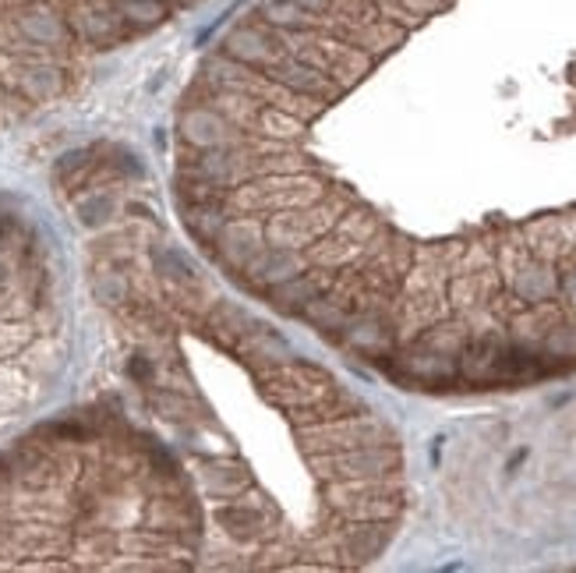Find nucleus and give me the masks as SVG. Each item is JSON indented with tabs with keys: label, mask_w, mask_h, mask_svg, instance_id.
I'll use <instances>...</instances> for the list:
<instances>
[{
	"label": "nucleus",
	"mask_w": 576,
	"mask_h": 573,
	"mask_svg": "<svg viewBox=\"0 0 576 573\" xmlns=\"http://www.w3.org/2000/svg\"><path fill=\"white\" fill-rule=\"evenodd\" d=\"M537 351L555 362H576V326L569 322H552V326L537 340Z\"/></svg>",
	"instance_id": "obj_19"
},
{
	"label": "nucleus",
	"mask_w": 576,
	"mask_h": 573,
	"mask_svg": "<svg viewBox=\"0 0 576 573\" xmlns=\"http://www.w3.org/2000/svg\"><path fill=\"white\" fill-rule=\"evenodd\" d=\"M510 286L516 301H527V304H545L559 294V265L552 259H527L524 265H516L510 273Z\"/></svg>",
	"instance_id": "obj_6"
},
{
	"label": "nucleus",
	"mask_w": 576,
	"mask_h": 573,
	"mask_svg": "<svg viewBox=\"0 0 576 573\" xmlns=\"http://www.w3.org/2000/svg\"><path fill=\"white\" fill-rule=\"evenodd\" d=\"M262 75H265V82L286 88V93L308 96V100H318V103L333 100L339 88H344L329 75V71H322V67H315L308 61H301V58H294V53H286V50L280 53L276 61H269L262 67Z\"/></svg>",
	"instance_id": "obj_1"
},
{
	"label": "nucleus",
	"mask_w": 576,
	"mask_h": 573,
	"mask_svg": "<svg viewBox=\"0 0 576 573\" xmlns=\"http://www.w3.org/2000/svg\"><path fill=\"white\" fill-rule=\"evenodd\" d=\"M389 542V521H365L344 534V556L365 563L371 556H379Z\"/></svg>",
	"instance_id": "obj_11"
},
{
	"label": "nucleus",
	"mask_w": 576,
	"mask_h": 573,
	"mask_svg": "<svg viewBox=\"0 0 576 573\" xmlns=\"http://www.w3.org/2000/svg\"><path fill=\"white\" fill-rule=\"evenodd\" d=\"M244 280L255 286V291H273L276 283L291 280L301 273V259L294 248H273V244H262L255 256L248 259L244 265Z\"/></svg>",
	"instance_id": "obj_5"
},
{
	"label": "nucleus",
	"mask_w": 576,
	"mask_h": 573,
	"mask_svg": "<svg viewBox=\"0 0 576 573\" xmlns=\"http://www.w3.org/2000/svg\"><path fill=\"white\" fill-rule=\"evenodd\" d=\"M392 375H400V379H407V383H428V386H436V383L460 379V368H457V354H446L439 347L425 344V340H418L413 347L396 354Z\"/></svg>",
	"instance_id": "obj_2"
},
{
	"label": "nucleus",
	"mask_w": 576,
	"mask_h": 573,
	"mask_svg": "<svg viewBox=\"0 0 576 573\" xmlns=\"http://www.w3.org/2000/svg\"><path fill=\"white\" fill-rule=\"evenodd\" d=\"M202 481H206V492H209V496L230 499V496L244 492L248 475H244V468H238V463H206Z\"/></svg>",
	"instance_id": "obj_17"
},
{
	"label": "nucleus",
	"mask_w": 576,
	"mask_h": 573,
	"mask_svg": "<svg viewBox=\"0 0 576 573\" xmlns=\"http://www.w3.org/2000/svg\"><path fill=\"white\" fill-rule=\"evenodd\" d=\"M255 128L262 135H276V138H294L301 128H304V117L283 111V106H273V103H262V111L255 117Z\"/></svg>",
	"instance_id": "obj_20"
},
{
	"label": "nucleus",
	"mask_w": 576,
	"mask_h": 573,
	"mask_svg": "<svg viewBox=\"0 0 576 573\" xmlns=\"http://www.w3.org/2000/svg\"><path fill=\"white\" fill-rule=\"evenodd\" d=\"M174 4H191V0H174Z\"/></svg>",
	"instance_id": "obj_24"
},
{
	"label": "nucleus",
	"mask_w": 576,
	"mask_h": 573,
	"mask_svg": "<svg viewBox=\"0 0 576 573\" xmlns=\"http://www.w3.org/2000/svg\"><path fill=\"white\" fill-rule=\"evenodd\" d=\"M322 291H326V280H322V277L297 273L291 280L276 283L273 291H265V294H269V301H273V309H280L286 315H301L304 304H312Z\"/></svg>",
	"instance_id": "obj_9"
},
{
	"label": "nucleus",
	"mask_w": 576,
	"mask_h": 573,
	"mask_svg": "<svg viewBox=\"0 0 576 573\" xmlns=\"http://www.w3.org/2000/svg\"><path fill=\"white\" fill-rule=\"evenodd\" d=\"M117 18L132 29H153L167 18V0H117Z\"/></svg>",
	"instance_id": "obj_18"
},
{
	"label": "nucleus",
	"mask_w": 576,
	"mask_h": 573,
	"mask_svg": "<svg viewBox=\"0 0 576 573\" xmlns=\"http://www.w3.org/2000/svg\"><path fill=\"white\" fill-rule=\"evenodd\" d=\"M326 468L347 481H386L400 471V454L396 446H362V450H339L326 460Z\"/></svg>",
	"instance_id": "obj_3"
},
{
	"label": "nucleus",
	"mask_w": 576,
	"mask_h": 573,
	"mask_svg": "<svg viewBox=\"0 0 576 573\" xmlns=\"http://www.w3.org/2000/svg\"><path fill=\"white\" fill-rule=\"evenodd\" d=\"M559 294L576 309V265L573 270H559Z\"/></svg>",
	"instance_id": "obj_22"
},
{
	"label": "nucleus",
	"mask_w": 576,
	"mask_h": 573,
	"mask_svg": "<svg viewBox=\"0 0 576 573\" xmlns=\"http://www.w3.org/2000/svg\"><path fill=\"white\" fill-rule=\"evenodd\" d=\"M216 524H220L230 539H238V542H251V539H259V534H265L269 521H265V513L259 507H251V503H227L216 510Z\"/></svg>",
	"instance_id": "obj_10"
},
{
	"label": "nucleus",
	"mask_w": 576,
	"mask_h": 573,
	"mask_svg": "<svg viewBox=\"0 0 576 573\" xmlns=\"http://www.w3.org/2000/svg\"><path fill=\"white\" fill-rule=\"evenodd\" d=\"M262 25L276 29V32H304V29H315V14L304 11L297 0H265L259 8Z\"/></svg>",
	"instance_id": "obj_12"
},
{
	"label": "nucleus",
	"mask_w": 576,
	"mask_h": 573,
	"mask_svg": "<svg viewBox=\"0 0 576 573\" xmlns=\"http://www.w3.org/2000/svg\"><path fill=\"white\" fill-rule=\"evenodd\" d=\"M223 53L244 67H265L269 61H276L283 53V35L269 25L248 22L223 35Z\"/></svg>",
	"instance_id": "obj_4"
},
{
	"label": "nucleus",
	"mask_w": 576,
	"mask_h": 573,
	"mask_svg": "<svg viewBox=\"0 0 576 573\" xmlns=\"http://www.w3.org/2000/svg\"><path fill=\"white\" fill-rule=\"evenodd\" d=\"M71 25H75L85 40H93V43H111V40H117V35H121L117 11L93 8V4H82L75 14H71Z\"/></svg>",
	"instance_id": "obj_13"
},
{
	"label": "nucleus",
	"mask_w": 576,
	"mask_h": 573,
	"mask_svg": "<svg viewBox=\"0 0 576 573\" xmlns=\"http://www.w3.org/2000/svg\"><path fill=\"white\" fill-rule=\"evenodd\" d=\"M156 410L167 421H188L191 418V404H188V397H181V393H159Z\"/></svg>",
	"instance_id": "obj_21"
},
{
	"label": "nucleus",
	"mask_w": 576,
	"mask_h": 573,
	"mask_svg": "<svg viewBox=\"0 0 576 573\" xmlns=\"http://www.w3.org/2000/svg\"><path fill=\"white\" fill-rule=\"evenodd\" d=\"M181 135L191 142L195 149H212V146H230V142H241L244 135L233 132V124L216 111V106H191L181 121Z\"/></svg>",
	"instance_id": "obj_7"
},
{
	"label": "nucleus",
	"mask_w": 576,
	"mask_h": 573,
	"mask_svg": "<svg viewBox=\"0 0 576 573\" xmlns=\"http://www.w3.org/2000/svg\"><path fill=\"white\" fill-rule=\"evenodd\" d=\"M209 326L220 333L227 344H238V340L248 333V330H255L259 322L251 319L244 309H238L233 301H216L212 304V312H209Z\"/></svg>",
	"instance_id": "obj_14"
},
{
	"label": "nucleus",
	"mask_w": 576,
	"mask_h": 573,
	"mask_svg": "<svg viewBox=\"0 0 576 573\" xmlns=\"http://www.w3.org/2000/svg\"><path fill=\"white\" fill-rule=\"evenodd\" d=\"M18 29L35 43H61L67 35L64 22L50 8H25L22 14H18Z\"/></svg>",
	"instance_id": "obj_15"
},
{
	"label": "nucleus",
	"mask_w": 576,
	"mask_h": 573,
	"mask_svg": "<svg viewBox=\"0 0 576 573\" xmlns=\"http://www.w3.org/2000/svg\"><path fill=\"white\" fill-rule=\"evenodd\" d=\"M297 4L304 8V11H312V14H326L336 0H297Z\"/></svg>",
	"instance_id": "obj_23"
},
{
	"label": "nucleus",
	"mask_w": 576,
	"mask_h": 573,
	"mask_svg": "<svg viewBox=\"0 0 576 573\" xmlns=\"http://www.w3.org/2000/svg\"><path fill=\"white\" fill-rule=\"evenodd\" d=\"M227 220V202H191L185 212V223L198 241H216Z\"/></svg>",
	"instance_id": "obj_16"
},
{
	"label": "nucleus",
	"mask_w": 576,
	"mask_h": 573,
	"mask_svg": "<svg viewBox=\"0 0 576 573\" xmlns=\"http://www.w3.org/2000/svg\"><path fill=\"white\" fill-rule=\"evenodd\" d=\"M212 244H216V252H220L223 265H230V270L241 273L248 265V259L265 244L262 223L259 220H227Z\"/></svg>",
	"instance_id": "obj_8"
}]
</instances>
